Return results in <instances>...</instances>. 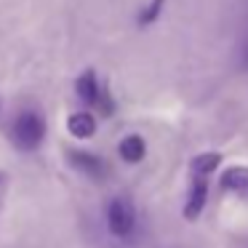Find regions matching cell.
<instances>
[{
    "mask_svg": "<svg viewBox=\"0 0 248 248\" xmlns=\"http://www.w3.org/2000/svg\"><path fill=\"white\" fill-rule=\"evenodd\" d=\"M43 136H46V123L38 112H32V109L22 112L11 125V139L19 150H35V147H40Z\"/></svg>",
    "mask_w": 248,
    "mask_h": 248,
    "instance_id": "2",
    "label": "cell"
},
{
    "mask_svg": "<svg viewBox=\"0 0 248 248\" xmlns=\"http://www.w3.org/2000/svg\"><path fill=\"white\" fill-rule=\"evenodd\" d=\"M78 96L83 99L86 104H102V88H99V80L93 72H86V75H80V80H78ZM104 115H109V107H104Z\"/></svg>",
    "mask_w": 248,
    "mask_h": 248,
    "instance_id": "6",
    "label": "cell"
},
{
    "mask_svg": "<svg viewBox=\"0 0 248 248\" xmlns=\"http://www.w3.org/2000/svg\"><path fill=\"white\" fill-rule=\"evenodd\" d=\"M107 227L115 237H128L136 227V211L131 205L128 198H115L112 203L107 205Z\"/></svg>",
    "mask_w": 248,
    "mask_h": 248,
    "instance_id": "3",
    "label": "cell"
},
{
    "mask_svg": "<svg viewBox=\"0 0 248 248\" xmlns=\"http://www.w3.org/2000/svg\"><path fill=\"white\" fill-rule=\"evenodd\" d=\"M221 155L219 152H203L198 155L192 163H189V195H187V203H184V219L195 221L200 216V211L205 208V198H208V179L211 173L219 168Z\"/></svg>",
    "mask_w": 248,
    "mask_h": 248,
    "instance_id": "1",
    "label": "cell"
},
{
    "mask_svg": "<svg viewBox=\"0 0 248 248\" xmlns=\"http://www.w3.org/2000/svg\"><path fill=\"white\" fill-rule=\"evenodd\" d=\"M118 152H120V157H123L125 163H139L141 157L147 155V147H144V139H141V136H136V134L125 136V139L120 141Z\"/></svg>",
    "mask_w": 248,
    "mask_h": 248,
    "instance_id": "8",
    "label": "cell"
},
{
    "mask_svg": "<svg viewBox=\"0 0 248 248\" xmlns=\"http://www.w3.org/2000/svg\"><path fill=\"white\" fill-rule=\"evenodd\" d=\"M70 163L78 168V171L88 173V176H93V179H102L104 173H107L104 160H102V157H96V155H91V152H80V150L70 152Z\"/></svg>",
    "mask_w": 248,
    "mask_h": 248,
    "instance_id": "5",
    "label": "cell"
},
{
    "mask_svg": "<svg viewBox=\"0 0 248 248\" xmlns=\"http://www.w3.org/2000/svg\"><path fill=\"white\" fill-rule=\"evenodd\" d=\"M237 56H240V67L248 70V32L243 35V40H240V51H237Z\"/></svg>",
    "mask_w": 248,
    "mask_h": 248,
    "instance_id": "9",
    "label": "cell"
},
{
    "mask_svg": "<svg viewBox=\"0 0 248 248\" xmlns=\"http://www.w3.org/2000/svg\"><path fill=\"white\" fill-rule=\"evenodd\" d=\"M221 189L235 192L240 198H248V168L246 166H232L221 173Z\"/></svg>",
    "mask_w": 248,
    "mask_h": 248,
    "instance_id": "4",
    "label": "cell"
},
{
    "mask_svg": "<svg viewBox=\"0 0 248 248\" xmlns=\"http://www.w3.org/2000/svg\"><path fill=\"white\" fill-rule=\"evenodd\" d=\"M67 128H70V134L78 136V139H88V136H93V131H96V120H93L91 112H75L67 120Z\"/></svg>",
    "mask_w": 248,
    "mask_h": 248,
    "instance_id": "7",
    "label": "cell"
}]
</instances>
